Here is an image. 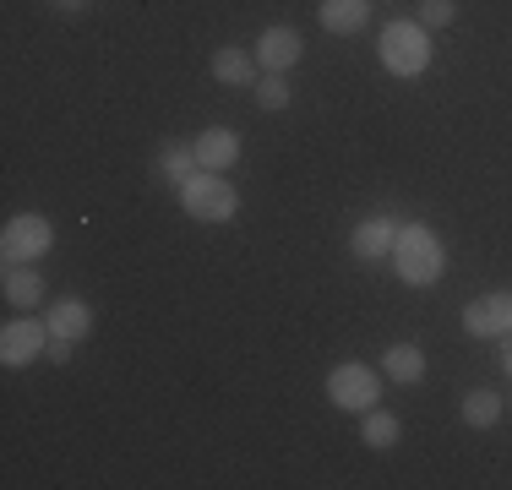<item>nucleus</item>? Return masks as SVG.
<instances>
[{
    "mask_svg": "<svg viewBox=\"0 0 512 490\" xmlns=\"http://www.w3.org/2000/svg\"><path fill=\"white\" fill-rule=\"evenodd\" d=\"M393 273L404 278L409 289H425V284H442L447 273V245L431 224H398V240H393Z\"/></svg>",
    "mask_w": 512,
    "mask_h": 490,
    "instance_id": "f257e3e1",
    "label": "nucleus"
},
{
    "mask_svg": "<svg viewBox=\"0 0 512 490\" xmlns=\"http://www.w3.org/2000/svg\"><path fill=\"white\" fill-rule=\"evenodd\" d=\"M180 207H186V218H197V224H229V218L240 213V191L229 186L224 175H213V169H197V175L180 186Z\"/></svg>",
    "mask_w": 512,
    "mask_h": 490,
    "instance_id": "f03ea898",
    "label": "nucleus"
},
{
    "mask_svg": "<svg viewBox=\"0 0 512 490\" xmlns=\"http://www.w3.org/2000/svg\"><path fill=\"white\" fill-rule=\"evenodd\" d=\"M382 66L393 71V77H420L425 66H431V28H420V22H387L382 28Z\"/></svg>",
    "mask_w": 512,
    "mask_h": 490,
    "instance_id": "7ed1b4c3",
    "label": "nucleus"
},
{
    "mask_svg": "<svg viewBox=\"0 0 512 490\" xmlns=\"http://www.w3.org/2000/svg\"><path fill=\"white\" fill-rule=\"evenodd\" d=\"M55 251V224L44 213H17L0 229V262H44Z\"/></svg>",
    "mask_w": 512,
    "mask_h": 490,
    "instance_id": "20e7f679",
    "label": "nucleus"
},
{
    "mask_svg": "<svg viewBox=\"0 0 512 490\" xmlns=\"http://www.w3.org/2000/svg\"><path fill=\"white\" fill-rule=\"evenodd\" d=\"M44 349H50V322H44L39 311H17L6 327H0V360H6L11 371L44 360Z\"/></svg>",
    "mask_w": 512,
    "mask_h": 490,
    "instance_id": "39448f33",
    "label": "nucleus"
},
{
    "mask_svg": "<svg viewBox=\"0 0 512 490\" xmlns=\"http://www.w3.org/2000/svg\"><path fill=\"white\" fill-rule=\"evenodd\" d=\"M327 398L338 403V409H376V398H382V376H376V365H360V360H344L327 371Z\"/></svg>",
    "mask_w": 512,
    "mask_h": 490,
    "instance_id": "423d86ee",
    "label": "nucleus"
},
{
    "mask_svg": "<svg viewBox=\"0 0 512 490\" xmlns=\"http://www.w3.org/2000/svg\"><path fill=\"white\" fill-rule=\"evenodd\" d=\"M463 333L469 338H507L512 333V289H491L463 305Z\"/></svg>",
    "mask_w": 512,
    "mask_h": 490,
    "instance_id": "0eeeda50",
    "label": "nucleus"
},
{
    "mask_svg": "<svg viewBox=\"0 0 512 490\" xmlns=\"http://www.w3.org/2000/svg\"><path fill=\"white\" fill-rule=\"evenodd\" d=\"M251 55H256V66L262 71H289V66H300V55H306V39H300L295 28H262L256 33V44H251Z\"/></svg>",
    "mask_w": 512,
    "mask_h": 490,
    "instance_id": "6e6552de",
    "label": "nucleus"
},
{
    "mask_svg": "<svg viewBox=\"0 0 512 490\" xmlns=\"http://www.w3.org/2000/svg\"><path fill=\"white\" fill-rule=\"evenodd\" d=\"M44 322H50V338H88L93 333V305L82 294H66V300L44 305Z\"/></svg>",
    "mask_w": 512,
    "mask_h": 490,
    "instance_id": "1a4fd4ad",
    "label": "nucleus"
},
{
    "mask_svg": "<svg viewBox=\"0 0 512 490\" xmlns=\"http://www.w3.org/2000/svg\"><path fill=\"white\" fill-rule=\"evenodd\" d=\"M191 147H197V164L213 169V175H224V169L240 164V137H235L229 126H207Z\"/></svg>",
    "mask_w": 512,
    "mask_h": 490,
    "instance_id": "9d476101",
    "label": "nucleus"
},
{
    "mask_svg": "<svg viewBox=\"0 0 512 490\" xmlns=\"http://www.w3.org/2000/svg\"><path fill=\"white\" fill-rule=\"evenodd\" d=\"M0 289H6V305H17V311H33V305H44V273L33 262H6V278H0Z\"/></svg>",
    "mask_w": 512,
    "mask_h": 490,
    "instance_id": "9b49d317",
    "label": "nucleus"
},
{
    "mask_svg": "<svg viewBox=\"0 0 512 490\" xmlns=\"http://www.w3.org/2000/svg\"><path fill=\"white\" fill-rule=\"evenodd\" d=\"M393 240H398L393 218H365V224H355V235H349V251L360 262H382V256H393Z\"/></svg>",
    "mask_w": 512,
    "mask_h": 490,
    "instance_id": "f8f14e48",
    "label": "nucleus"
},
{
    "mask_svg": "<svg viewBox=\"0 0 512 490\" xmlns=\"http://www.w3.org/2000/svg\"><path fill=\"white\" fill-rule=\"evenodd\" d=\"M213 77L224 82V88H251V82L262 77V66H256V55H251V49L224 44V49L213 55Z\"/></svg>",
    "mask_w": 512,
    "mask_h": 490,
    "instance_id": "ddd939ff",
    "label": "nucleus"
},
{
    "mask_svg": "<svg viewBox=\"0 0 512 490\" xmlns=\"http://www.w3.org/2000/svg\"><path fill=\"white\" fill-rule=\"evenodd\" d=\"M382 376L398 387H414L425 376V349L420 343H393V349H382Z\"/></svg>",
    "mask_w": 512,
    "mask_h": 490,
    "instance_id": "4468645a",
    "label": "nucleus"
},
{
    "mask_svg": "<svg viewBox=\"0 0 512 490\" xmlns=\"http://www.w3.org/2000/svg\"><path fill=\"white\" fill-rule=\"evenodd\" d=\"M316 17H322V28L327 33H360L365 22H371V0H322L316 6Z\"/></svg>",
    "mask_w": 512,
    "mask_h": 490,
    "instance_id": "2eb2a0df",
    "label": "nucleus"
},
{
    "mask_svg": "<svg viewBox=\"0 0 512 490\" xmlns=\"http://www.w3.org/2000/svg\"><path fill=\"white\" fill-rule=\"evenodd\" d=\"M153 169L169 180V186H186L202 164H197V147H191V142H164V147H158V158H153Z\"/></svg>",
    "mask_w": 512,
    "mask_h": 490,
    "instance_id": "dca6fc26",
    "label": "nucleus"
},
{
    "mask_svg": "<svg viewBox=\"0 0 512 490\" xmlns=\"http://www.w3.org/2000/svg\"><path fill=\"white\" fill-rule=\"evenodd\" d=\"M502 409H507V398H502V392H491V387L463 392V425H469V431H491V425L502 420Z\"/></svg>",
    "mask_w": 512,
    "mask_h": 490,
    "instance_id": "f3484780",
    "label": "nucleus"
},
{
    "mask_svg": "<svg viewBox=\"0 0 512 490\" xmlns=\"http://www.w3.org/2000/svg\"><path fill=\"white\" fill-rule=\"evenodd\" d=\"M251 98H256V109L278 115V109H289V104H295V88H289V77H284V71H262V77L251 82Z\"/></svg>",
    "mask_w": 512,
    "mask_h": 490,
    "instance_id": "a211bd4d",
    "label": "nucleus"
},
{
    "mask_svg": "<svg viewBox=\"0 0 512 490\" xmlns=\"http://www.w3.org/2000/svg\"><path fill=\"white\" fill-rule=\"evenodd\" d=\"M365 447H376V452H387V447H398V436H404V425H398V414H387V409H365Z\"/></svg>",
    "mask_w": 512,
    "mask_h": 490,
    "instance_id": "6ab92c4d",
    "label": "nucleus"
},
{
    "mask_svg": "<svg viewBox=\"0 0 512 490\" xmlns=\"http://www.w3.org/2000/svg\"><path fill=\"white\" fill-rule=\"evenodd\" d=\"M458 0H420V28H453Z\"/></svg>",
    "mask_w": 512,
    "mask_h": 490,
    "instance_id": "aec40b11",
    "label": "nucleus"
},
{
    "mask_svg": "<svg viewBox=\"0 0 512 490\" xmlns=\"http://www.w3.org/2000/svg\"><path fill=\"white\" fill-rule=\"evenodd\" d=\"M71 354H77V338H50L44 360H50V365H71Z\"/></svg>",
    "mask_w": 512,
    "mask_h": 490,
    "instance_id": "412c9836",
    "label": "nucleus"
},
{
    "mask_svg": "<svg viewBox=\"0 0 512 490\" xmlns=\"http://www.w3.org/2000/svg\"><path fill=\"white\" fill-rule=\"evenodd\" d=\"M502 371H507V376H512V333H507V338H502Z\"/></svg>",
    "mask_w": 512,
    "mask_h": 490,
    "instance_id": "4be33fe9",
    "label": "nucleus"
},
{
    "mask_svg": "<svg viewBox=\"0 0 512 490\" xmlns=\"http://www.w3.org/2000/svg\"><path fill=\"white\" fill-rule=\"evenodd\" d=\"M60 11H88V0H55Z\"/></svg>",
    "mask_w": 512,
    "mask_h": 490,
    "instance_id": "5701e85b",
    "label": "nucleus"
},
{
    "mask_svg": "<svg viewBox=\"0 0 512 490\" xmlns=\"http://www.w3.org/2000/svg\"><path fill=\"white\" fill-rule=\"evenodd\" d=\"M507 403H512V398H507Z\"/></svg>",
    "mask_w": 512,
    "mask_h": 490,
    "instance_id": "b1692460",
    "label": "nucleus"
}]
</instances>
